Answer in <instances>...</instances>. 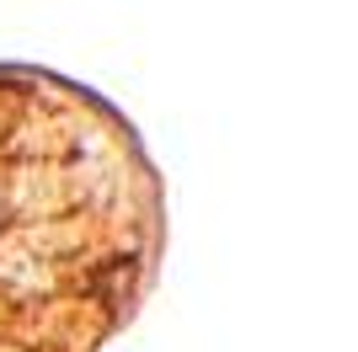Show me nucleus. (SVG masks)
Listing matches in <instances>:
<instances>
[]
</instances>
